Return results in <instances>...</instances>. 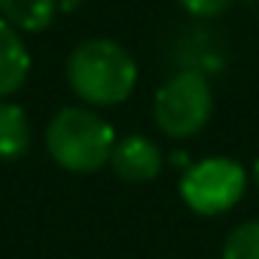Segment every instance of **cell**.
Instances as JSON below:
<instances>
[{"instance_id": "cell-8", "label": "cell", "mask_w": 259, "mask_h": 259, "mask_svg": "<svg viewBox=\"0 0 259 259\" xmlns=\"http://www.w3.org/2000/svg\"><path fill=\"white\" fill-rule=\"evenodd\" d=\"M31 147V122L19 104L0 101V159H19Z\"/></svg>"}, {"instance_id": "cell-11", "label": "cell", "mask_w": 259, "mask_h": 259, "mask_svg": "<svg viewBox=\"0 0 259 259\" xmlns=\"http://www.w3.org/2000/svg\"><path fill=\"white\" fill-rule=\"evenodd\" d=\"M253 177H256V183H259V159H256V165H253Z\"/></svg>"}, {"instance_id": "cell-2", "label": "cell", "mask_w": 259, "mask_h": 259, "mask_svg": "<svg viewBox=\"0 0 259 259\" xmlns=\"http://www.w3.org/2000/svg\"><path fill=\"white\" fill-rule=\"evenodd\" d=\"M116 147L113 125L89 107H61L46 125V150L64 171L92 174L110 165Z\"/></svg>"}, {"instance_id": "cell-6", "label": "cell", "mask_w": 259, "mask_h": 259, "mask_svg": "<svg viewBox=\"0 0 259 259\" xmlns=\"http://www.w3.org/2000/svg\"><path fill=\"white\" fill-rule=\"evenodd\" d=\"M31 73V52L22 34L0 19V101L16 95Z\"/></svg>"}, {"instance_id": "cell-1", "label": "cell", "mask_w": 259, "mask_h": 259, "mask_svg": "<svg viewBox=\"0 0 259 259\" xmlns=\"http://www.w3.org/2000/svg\"><path fill=\"white\" fill-rule=\"evenodd\" d=\"M67 85L89 107H116L138 85V61L110 37L82 40L67 58Z\"/></svg>"}, {"instance_id": "cell-10", "label": "cell", "mask_w": 259, "mask_h": 259, "mask_svg": "<svg viewBox=\"0 0 259 259\" xmlns=\"http://www.w3.org/2000/svg\"><path fill=\"white\" fill-rule=\"evenodd\" d=\"M232 4H235V0H180V7H183L189 16H195V19H217V16H223Z\"/></svg>"}, {"instance_id": "cell-3", "label": "cell", "mask_w": 259, "mask_h": 259, "mask_svg": "<svg viewBox=\"0 0 259 259\" xmlns=\"http://www.w3.org/2000/svg\"><path fill=\"white\" fill-rule=\"evenodd\" d=\"M210 113H213L210 79L195 67L177 70L153 98V119L159 132L174 141L198 135L210 122Z\"/></svg>"}, {"instance_id": "cell-7", "label": "cell", "mask_w": 259, "mask_h": 259, "mask_svg": "<svg viewBox=\"0 0 259 259\" xmlns=\"http://www.w3.org/2000/svg\"><path fill=\"white\" fill-rule=\"evenodd\" d=\"M61 0H0V19L10 22L16 31L40 34L58 16Z\"/></svg>"}, {"instance_id": "cell-5", "label": "cell", "mask_w": 259, "mask_h": 259, "mask_svg": "<svg viewBox=\"0 0 259 259\" xmlns=\"http://www.w3.org/2000/svg\"><path fill=\"white\" fill-rule=\"evenodd\" d=\"M162 147L144 135H128L122 141H116L113 153H110V168L116 171V177L128 180V183H150L162 174Z\"/></svg>"}, {"instance_id": "cell-4", "label": "cell", "mask_w": 259, "mask_h": 259, "mask_svg": "<svg viewBox=\"0 0 259 259\" xmlns=\"http://www.w3.org/2000/svg\"><path fill=\"white\" fill-rule=\"evenodd\" d=\"M247 189V171L226 156L186 165L180 177V198L198 217H220L232 210Z\"/></svg>"}, {"instance_id": "cell-12", "label": "cell", "mask_w": 259, "mask_h": 259, "mask_svg": "<svg viewBox=\"0 0 259 259\" xmlns=\"http://www.w3.org/2000/svg\"><path fill=\"white\" fill-rule=\"evenodd\" d=\"M73 4H76V0H61V7H64V10H70Z\"/></svg>"}, {"instance_id": "cell-9", "label": "cell", "mask_w": 259, "mask_h": 259, "mask_svg": "<svg viewBox=\"0 0 259 259\" xmlns=\"http://www.w3.org/2000/svg\"><path fill=\"white\" fill-rule=\"evenodd\" d=\"M223 259H259V220H247L226 235Z\"/></svg>"}]
</instances>
